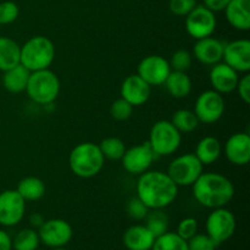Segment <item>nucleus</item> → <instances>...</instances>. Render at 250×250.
Instances as JSON below:
<instances>
[{"label":"nucleus","mask_w":250,"mask_h":250,"mask_svg":"<svg viewBox=\"0 0 250 250\" xmlns=\"http://www.w3.org/2000/svg\"><path fill=\"white\" fill-rule=\"evenodd\" d=\"M178 186L170 176L163 171L148 170L139 175L137 181V198L148 207L149 210L165 209L172 204L178 194Z\"/></svg>","instance_id":"obj_1"},{"label":"nucleus","mask_w":250,"mask_h":250,"mask_svg":"<svg viewBox=\"0 0 250 250\" xmlns=\"http://www.w3.org/2000/svg\"><path fill=\"white\" fill-rule=\"evenodd\" d=\"M192 188L194 199L207 209L226 207L234 197L232 181L219 172H203Z\"/></svg>","instance_id":"obj_2"},{"label":"nucleus","mask_w":250,"mask_h":250,"mask_svg":"<svg viewBox=\"0 0 250 250\" xmlns=\"http://www.w3.org/2000/svg\"><path fill=\"white\" fill-rule=\"evenodd\" d=\"M105 158L98 144L83 142L77 144L68 155V166L75 176L80 178H93L104 167Z\"/></svg>","instance_id":"obj_3"},{"label":"nucleus","mask_w":250,"mask_h":250,"mask_svg":"<svg viewBox=\"0 0 250 250\" xmlns=\"http://www.w3.org/2000/svg\"><path fill=\"white\" fill-rule=\"evenodd\" d=\"M55 45L48 37H32L21 45L20 63L31 72L45 70L55 60Z\"/></svg>","instance_id":"obj_4"},{"label":"nucleus","mask_w":250,"mask_h":250,"mask_svg":"<svg viewBox=\"0 0 250 250\" xmlns=\"http://www.w3.org/2000/svg\"><path fill=\"white\" fill-rule=\"evenodd\" d=\"M60 88L61 84L58 75L50 68H45L31 72L24 92L36 104L49 105L59 97Z\"/></svg>","instance_id":"obj_5"},{"label":"nucleus","mask_w":250,"mask_h":250,"mask_svg":"<svg viewBox=\"0 0 250 250\" xmlns=\"http://www.w3.org/2000/svg\"><path fill=\"white\" fill-rule=\"evenodd\" d=\"M148 143L155 155L168 156L176 153L182 143V133L167 120H160L151 126Z\"/></svg>","instance_id":"obj_6"},{"label":"nucleus","mask_w":250,"mask_h":250,"mask_svg":"<svg viewBox=\"0 0 250 250\" xmlns=\"http://www.w3.org/2000/svg\"><path fill=\"white\" fill-rule=\"evenodd\" d=\"M203 172L204 165L194 154L187 153L173 159L166 173L178 187H192Z\"/></svg>","instance_id":"obj_7"},{"label":"nucleus","mask_w":250,"mask_h":250,"mask_svg":"<svg viewBox=\"0 0 250 250\" xmlns=\"http://www.w3.org/2000/svg\"><path fill=\"white\" fill-rule=\"evenodd\" d=\"M236 226L237 222L233 212L225 207L212 209L205 222L207 234L217 246L227 242L233 236Z\"/></svg>","instance_id":"obj_8"},{"label":"nucleus","mask_w":250,"mask_h":250,"mask_svg":"<svg viewBox=\"0 0 250 250\" xmlns=\"http://www.w3.org/2000/svg\"><path fill=\"white\" fill-rule=\"evenodd\" d=\"M225 99L216 90L209 89L203 92L197 98L194 104V114L199 122L212 125L219 121L225 112Z\"/></svg>","instance_id":"obj_9"},{"label":"nucleus","mask_w":250,"mask_h":250,"mask_svg":"<svg viewBox=\"0 0 250 250\" xmlns=\"http://www.w3.org/2000/svg\"><path fill=\"white\" fill-rule=\"evenodd\" d=\"M37 231L41 243L51 249L63 248L73 236L72 226L63 219L45 220Z\"/></svg>","instance_id":"obj_10"},{"label":"nucleus","mask_w":250,"mask_h":250,"mask_svg":"<svg viewBox=\"0 0 250 250\" xmlns=\"http://www.w3.org/2000/svg\"><path fill=\"white\" fill-rule=\"evenodd\" d=\"M216 23L215 12L205 7L204 5H197L186 16L185 26L187 33L197 41L212 36L216 29Z\"/></svg>","instance_id":"obj_11"},{"label":"nucleus","mask_w":250,"mask_h":250,"mask_svg":"<svg viewBox=\"0 0 250 250\" xmlns=\"http://www.w3.org/2000/svg\"><path fill=\"white\" fill-rule=\"evenodd\" d=\"M26 200L16 189H6L0 193V225L12 227L19 225L24 217Z\"/></svg>","instance_id":"obj_12"},{"label":"nucleus","mask_w":250,"mask_h":250,"mask_svg":"<svg viewBox=\"0 0 250 250\" xmlns=\"http://www.w3.org/2000/svg\"><path fill=\"white\" fill-rule=\"evenodd\" d=\"M155 153L150 148L148 142L133 146L126 149L121 158L122 166L128 173L139 176L150 168L151 164L155 160Z\"/></svg>","instance_id":"obj_13"},{"label":"nucleus","mask_w":250,"mask_h":250,"mask_svg":"<svg viewBox=\"0 0 250 250\" xmlns=\"http://www.w3.org/2000/svg\"><path fill=\"white\" fill-rule=\"evenodd\" d=\"M168 61L160 55H148L138 63L137 75L143 78L149 85H161L170 75Z\"/></svg>","instance_id":"obj_14"},{"label":"nucleus","mask_w":250,"mask_h":250,"mask_svg":"<svg viewBox=\"0 0 250 250\" xmlns=\"http://www.w3.org/2000/svg\"><path fill=\"white\" fill-rule=\"evenodd\" d=\"M222 60L238 73H248L250 71V42L248 39H236L225 44Z\"/></svg>","instance_id":"obj_15"},{"label":"nucleus","mask_w":250,"mask_h":250,"mask_svg":"<svg viewBox=\"0 0 250 250\" xmlns=\"http://www.w3.org/2000/svg\"><path fill=\"white\" fill-rule=\"evenodd\" d=\"M225 156L234 166H246L250 161V136L247 132L232 134L222 146Z\"/></svg>","instance_id":"obj_16"},{"label":"nucleus","mask_w":250,"mask_h":250,"mask_svg":"<svg viewBox=\"0 0 250 250\" xmlns=\"http://www.w3.org/2000/svg\"><path fill=\"white\" fill-rule=\"evenodd\" d=\"M121 98L133 106H141L146 104L151 94V85H149L138 75H129L121 84Z\"/></svg>","instance_id":"obj_17"},{"label":"nucleus","mask_w":250,"mask_h":250,"mask_svg":"<svg viewBox=\"0 0 250 250\" xmlns=\"http://www.w3.org/2000/svg\"><path fill=\"white\" fill-rule=\"evenodd\" d=\"M209 78L212 89L216 90L220 94H227V93L236 90L239 76L237 71L229 67L224 61H220V62L212 65Z\"/></svg>","instance_id":"obj_18"},{"label":"nucleus","mask_w":250,"mask_h":250,"mask_svg":"<svg viewBox=\"0 0 250 250\" xmlns=\"http://www.w3.org/2000/svg\"><path fill=\"white\" fill-rule=\"evenodd\" d=\"M224 45L225 44L221 41L214 38L212 36L197 39L194 46H193V56L199 62L212 66L222 61Z\"/></svg>","instance_id":"obj_19"},{"label":"nucleus","mask_w":250,"mask_h":250,"mask_svg":"<svg viewBox=\"0 0 250 250\" xmlns=\"http://www.w3.org/2000/svg\"><path fill=\"white\" fill-rule=\"evenodd\" d=\"M122 242L127 250H151L155 236L146 225H133L124 232Z\"/></svg>","instance_id":"obj_20"},{"label":"nucleus","mask_w":250,"mask_h":250,"mask_svg":"<svg viewBox=\"0 0 250 250\" xmlns=\"http://www.w3.org/2000/svg\"><path fill=\"white\" fill-rule=\"evenodd\" d=\"M227 22L238 31L250 29V0H231L225 7Z\"/></svg>","instance_id":"obj_21"},{"label":"nucleus","mask_w":250,"mask_h":250,"mask_svg":"<svg viewBox=\"0 0 250 250\" xmlns=\"http://www.w3.org/2000/svg\"><path fill=\"white\" fill-rule=\"evenodd\" d=\"M29 75H31V71L27 70L21 63H19V65L2 72V87L9 93L20 94V93L26 90Z\"/></svg>","instance_id":"obj_22"},{"label":"nucleus","mask_w":250,"mask_h":250,"mask_svg":"<svg viewBox=\"0 0 250 250\" xmlns=\"http://www.w3.org/2000/svg\"><path fill=\"white\" fill-rule=\"evenodd\" d=\"M164 85L168 94L176 99L187 98L192 92V80L187 72H181V71L171 70L170 75L164 82Z\"/></svg>","instance_id":"obj_23"},{"label":"nucleus","mask_w":250,"mask_h":250,"mask_svg":"<svg viewBox=\"0 0 250 250\" xmlns=\"http://www.w3.org/2000/svg\"><path fill=\"white\" fill-rule=\"evenodd\" d=\"M222 154V146L217 138L212 136L204 137L198 142L194 155L203 165H211L216 163Z\"/></svg>","instance_id":"obj_24"},{"label":"nucleus","mask_w":250,"mask_h":250,"mask_svg":"<svg viewBox=\"0 0 250 250\" xmlns=\"http://www.w3.org/2000/svg\"><path fill=\"white\" fill-rule=\"evenodd\" d=\"M21 45L9 37L0 36V71L9 70L20 63Z\"/></svg>","instance_id":"obj_25"},{"label":"nucleus","mask_w":250,"mask_h":250,"mask_svg":"<svg viewBox=\"0 0 250 250\" xmlns=\"http://www.w3.org/2000/svg\"><path fill=\"white\" fill-rule=\"evenodd\" d=\"M16 190L26 202H36L45 194V183L36 176H28L20 181Z\"/></svg>","instance_id":"obj_26"},{"label":"nucleus","mask_w":250,"mask_h":250,"mask_svg":"<svg viewBox=\"0 0 250 250\" xmlns=\"http://www.w3.org/2000/svg\"><path fill=\"white\" fill-rule=\"evenodd\" d=\"M39 244H41V239H39L38 231L32 227L19 231L12 239L14 250H37Z\"/></svg>","instance_id":"obj_27"},{"label":"nucleus","mask_w":250,"mask_h":250,"mask_svg":"<svg viewBox=\"0 0 250 250\" xmlns=\"http://www.w3.org/2000/svg\"><path fill=\"white\" fill-rule=\"evenodd\" d=\"M173 126L181 132V133H188V132H193L197 129L199 126V120L195 116L194 111L188 109H180L172 115V120H171Z\"/></svg>","instance_id":"obj_28"},{"label":"nucleus","mask_w":250,"mask_h":250,"mask_svg":"<svg viewBox=\"0 0 250 250\" xmlns=\"http://www.w3.org/2000/svg\"><path fill=\"white\" fill-rule=\"evenodd\" d=\"M99 149L102 151L103 156L109 160H121L126 151V146L124 141L117 137H107L104 138L99 144Z\"/></svg>","instance_id":"obj_29"},{"label":"nucleus","mask_w":250,"mask_h":250,"mask_svg":"<svg viewBox=\"0 0 250 250\" xmlns=\"http://www.w3.org/2000/svg\"><path fill=\"white\" fill-rule=\"evenodd\" d=\"M151 250H188V244L176 232L167 231L156 237Z\"/></svg>","instance_id":"obj_30"},{"label":"nucleus","mask_w":250,"mask_h":250,"mask_svg":"<svg viewBox=\"0 0 250 250\" xmlns=\"http://www.w3.org/2000/svg\"><path fill=\"white\" fill-rule=\"evenodd\" d=\"M146 219V226L155 236V238L168 231V219L165 212H163V209L151 210V212H148Z\"/></svg>","instance_id":"obj_31"},{"label":"nucleus","mask_w":250,"mask_h":250,"mask_svg":"<svg viewBox=\"0 0 250 250\" xmlns=\"http://www.w3.org/2000/svg\"><path fill=\"white\" fill-rule=\"evenodd\" d=\"M193 55L186 49H178L171 56V60L168 61L170 67L172 71H181V72H187L192 66Z\"/></svg>","instance_id":"obj_32"},{"label":"nucleus","mask_w":250,"mask_h":250,"mask_svg":"<svg viewBox=\"0 0 250 250\" xmlns=\"http://www.w3.org/2000/svg\"><path fill=\"white\" fill-rule=\"evenodd\" d=\"M133 105L129 104L124 98H119L110 106V115L116 121H126L133 114Z\"/></svg>","instance_id":"obj_33"},{"label":"nucleus","mask_w":250,"mask_h":250,"mask_svg":"<svg viewBox=\"0 0 250 250\" xmlns=\"http://www.w3.org/2000/svg\"><path fill=\"white\" fill-rule=\"evenodd\" d=\"M20 9L16 2L14 1H2L0 2V24H10L15 22L19 17Z\"/></svg>","instance_id":"obj_34"},{"label":"nucleus","mask_w":250,"mask_h":250,"mask_svg":"<svg viewBox=\"0 0 250 250\" xmlns=\"http://www.w3.org/2000/svg\"><path fill=\"white\" fill-rule=\"evenodd\" d=\"M188 250H216L217 246L207 233H197L187 241Z\"/></svg>","instance_id":"obj_35"},{"label":"nucleus","mask_w":250,"mask_h":250,"mask_svg":"<svg viewBox=\"0 0 250 250\" xmlns=\"http://www.w3.org/2000/svg\"><path fill=\"white\" fill-rule=\"evenodd\" d=\"M126 211L127 215H128L131 219L141 221V220L146 219V215H148L149 212V209L139 198L134 197L132 198V199H129L128 203H127Z\"/></svg>","instance_id":"obj_36"},{"label":"nucleus","mask_w":250,"mask_h":250,"mask_svg":"<svg viewBox=\"0 0 250 250\" xmlns=\"http://www.w3.org/2000/svg\"><path fill=\"white\" fill-rule=\"evenodd\" d=\"M176 233L185 241L192 238L198 233V221L194 217H185L177 225Z\"/></svg>","instance_id":"obj_37"},{"label":"nucleus","mask_w":250,"mask_h":250,"mask_svg":"<svg viewBox=\"0 0 250 250\" xmlns=\"http://www.w3.org/2000/svg\"><path fill=\"white\" fill-rule=\"evenodd\" d=\"M197 5V0H170L168 9L176 16L186 17Z\"/></svg>","instance_id":"obj_38"},{"label":"nucleus","mask_w":250,"mask_h":250,"mask_svg":"<svg viewBox=\"0 0 250 250\" xmlns=\"http://www.w3.org/2000/svg\"><path fill=\"white\" fill-rule=\"evenodd\" d=\"M236 90L238 92L239 98L242 99V102L249 104L250 103V75L249 73H244V76H242L238 80L237 83Z\"/></svg>","instance_id":"obj_39"},{"label":"nucleus","mask_w":250,"mask_h":250,"mask_svg":"<svg viewBox=\"0 0 250 250\" xmlns=\"http://www.w3.org/2000/svg\"><path fill=\"white\" fill-rule=\"evenodd\" d=\"M231 0H204V6L211 10L212 12L224 11Z\"/></svg>","instance_id":"obj_40"},{"label":"nucleus","mask_w":250,"mask_h":250,"mask_svg":"<svg viewBox=\"0 0 250 250\" xmlns=\"http://www.w3.org/2000/svg\"><path fill=\"white\" fill-rule=\"evenodd\" d=\"M0 250H12V238L6 231L0 229Z\"/></svg>","instance_id":"obj_41"},{"label":"nucleus","mask_w":250,"mask_h":250,"mask_svg":"<svg viewBox=\"0 0 250 250\" xmlns=\"http://www.w3.org/2000/svg\"><path fill=\"white\" fill-rule=\"evenodd\" d=\"M44 221H45V219H44L43 215L39 214V212H34V214H32L31 216H29V225H31L32 229H38L39 227L44 224Z\"/></svg>","instance_id":"obj_42"},{"label":"nucleus","mask_w":250,"mask_h":250,"mask_svg":"<svg viewBox=\"0 0 250 250\" xmlns=\"http://www.w3.org/2000/svg\"><path fill=\"white\" fill-rule=\"evenodd\" d=\"M51 250H67V249H65V247H63V248H54Z\"/></svg>","instance_id":"obj_43"},{"label":"nucleus","mask_w":250,"mask_h":250,"mask_svg":"<svg viewBox=\"0 0 250 250\" xmlns=\"http://www.w3.org/2000/svg\"><path fill=\"white\" fill-rule=\"evenodd\" d=\"M0 31H1V24H0Z\"/></svg>","instance_id":"obj_44"}]
</instances>
